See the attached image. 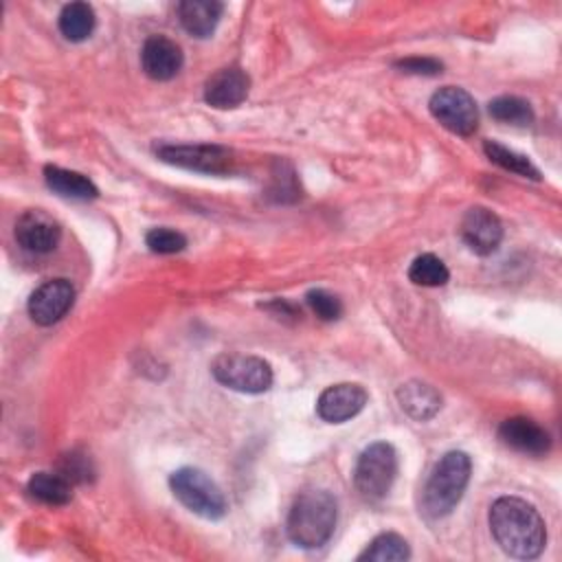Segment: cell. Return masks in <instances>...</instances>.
Masks as SVG:
<instances>
[{
    "label": "cell",
    "instance_id": "cell-28",
    "mask_svg": "<svg viewBox=\"0 0 562 562\" xmlns=\"http://www.w3.org/2000/svg\"><path fill=\"white\" fill-rule=\"evenodd\" d=\"M395 66L408 75H437L443 68V64L432 57H406L395 61Z\"/></svg>",
    "mask_w": 562,
    "mask_h": 562
},
{
    "label": "cell",
    "instance_id": "cell-1",
    "mask_svg": "<svg viewBox=\"0 0 562 562\" xmlns=\"http://www.w3.org/2000/svg\"><path fill=\"white\" fill-rule=\"evenodd\" d=\"M490 531L496 544L518 560L538 558L547 544L542 516L531 503L518 496H501L492 503Z\"/></svg>",
    "mask_w": 562,
    "mask_h": 562
},
{
    "label": "cell",
    "instance_id": "cell-19",
    "mask_svg": "<svg viewBox=\"0 0 562 562\" xmlns=\"http://www.w3.org/2000/svg\"><path fill=\"white\" fill-rule=\"evenodd\" d=\"M26 492L40 503L66 505L72 498V483L59 472H35L26 483Z\"/></svg>",
    "mask_w": 562,
    "mask_h": 562
},
{
    "label": "cell",
    "instance_id": "cell-17",
    "mask_svg": "<svg viewBox=\"0 0 562 562\" xmlns=\"http://www.w3.org/2000/svg\"><path fill=\"white\" fill-rule=\"evenodd\" d=\"M400 406L417 422H426L441 408V395L426 382L411 380L397 389Z\"/></svg>",
    "mask_w": 562,
    "mask_h": 562
},
{
    "label": "cell",
    "instance_id": "cell-18",
    "mask_svg": "<svg viewBox=\"0 0 562 562\" xmlns=\"http://www.w3.org/2000/svg\"><path fill=\"white\" fill-rule=\"evenodd\" d=\"M44 178H46V184L61 198L92 200L99 195L97 187L83 173H77L70 169L48 165V167H44Z\"/></svg>",
    "mask_w": 562,
    "mask_h": 562
},
{
    "label": "cell",
    "instance_id": "cell-4",
    "mask_svg": "<svg viewBox=\"0 0 562 562\" xmlns=\"http://www.w3.org/2000/svg\"><path fill=\"white\" fill-rule=\"evenodd\" d=\"M173 496L193 514L217 520L226 514V498L217 483L198 468H180L169 476Z\"/></svg>",
    "mask_w": 562,
    "mask_h": 562
},
{
    "label": "cell",
    "instance_id": "cell-24",
    "mask_svg": "<svg viewBox=\"0 0 562 562\" xmlns=\"http://www.w3.org/2000/svg\"><path fill=\"white\" fill-rule=\"evenodd\" d=\"M490 114L501 121V123H509V125H531L533 121V110L529 105V101L514 97V94H505V97H496L494 101H490Z\"/></svg>",
    "mask_w": 562,
    "mask_h": 562
},
{
    "label": "cell",
    "instance_id": "cell-16",
    "mask_svg": "<svg viewBox=\"0 0 562 562\" xmlns=\"http://www.w3.org/2000/svg\"><path fill=\"white\" fill-rule=\"evenodd\" d=\"M224 13V4L217 0H184L178 4V18L184 31L193 37H209L220 18Z\"/></svg>",
    "mask_w": 562,
    "mask_h": 562
},
{
    "label": "cell",
    "instance_id": "cell-8",
    "mask_svg": "<svg viewBox=\"0 0 562 562\" xmlns=\"http://www.w3.org/2000/svg\"><path fill=\"white\" fill-rule=\"evenodd\" d=\"M156 156L169 165L204 173H226L233 167L231 151L220 145H160Z\"/></svg>",
    "mask_w": 562,
    "mask_h": 562
},
{
    "label": "cell",
    "instance_id": "cell-2",
    "mask_svg": "<svg viewBox=\"0 0 562 562\" xmlns=\"http://www.w3.org/2000/svg\"><path fill=\"white\" fill-rule=\"evenodd\" d=\"M338 518L336 498L327 490H307L296 496L288 514V538L301 549L323 547L334 529Z\"/></svg>",
    "mask_w": 562,
    "mask_h": 562
},
{
    "label": "cell",
    "instance_id": "cell-7",
    "mask_svg": "<svg viewBox=\"0 0 562 562\" xmlns=\"http://www.w3.org/2000/svg\"><path fill=\"white\" fill-rule=\"evenodd\" d=\"M430 114L450 132L470 136L479 125V110L468 90L457 86L439 88L428 101Z\"/></svg>",
    "mask_w": 562,
    "mask_h": 562
},
{
    "label": "cell",
    "instance_id": "cell-10",
    "mask_svg": "<svg viewBox=\"0 0 562 562\" xmlns=\"http://www.w3.org/2000/svg\"><path fill=\"white\" fill-rule=\"evenodd\" d=\"M461 237L472 252L485 257L498 248L503 239V224L490 209L470 206L461 220Z\"/></svg>",
    "mask_w": 562,
    "mask_h": 562
},
{
    "label": "cell",
    "instance_id": "cell-3",
    "mask_svg": "<svg viewBox=\"0 0 562 562\" xmlns=\"http://www.w3.org/2000/svg\"><path fill=\"white\" fill-rule=\"evenodd\" d=\"M472 472V461L463 450L446 452L432 468L422 490V512L428 518L448 516L461 501Z\"/></svg>",
    "mask_w": 562,
    "mask_h": 562
},
{
    "label": "cell",
    "instance_id": "cell-14",
    "mask_svg": "<svg viewBox=\"0 0 562 562\" xmlns=\"http://www.w3.org/2000/svg\"><path fill=\"white\" fill-rule=\"evenodd\" d=\"M248 88H250L248 75L237 66H226L206 79L204 99L213 108L228 110V108H237L246 99Z\"/></svg>",
    "mask_w": 562,
    "mask_h": 562
},
{
    "label": "cell",
    "instance_id": "cell-26",
    "mask_svg": "<svg viewBox=\"0 0 562 562\" xmlns=\"http://www.w3.org/2000/svg\"><path fill=\"white\" fill-rule=\"evenodd\" d=\"M145 244L149 246L151 252L158 255H171V252H180L187 246V237L173 228L160 226V228H151L145 235Z\"/></svg>",
    "mask_w": 562,
    "mask_h": 562
},
{
    "label": "cell",
    "instance_id": "cell-11",
    "mask_svg": "<svg viewBox=\"0 0 562 562\" xmlns=\"http://www.w3.org/2000/svg\"><path fill=\"white\" fill-rule=\"evenodd\" d=\"M15 239L24 250L46 255L57 248L61 239V226L40 209L26 211L15 222Z\"/></svg>",
    "mask_w": 562,
    "mask_h": 562
},
{
    "label": "cell",
    "instance_id": "cell-25",
    "mask_svg": "<svg viewBox=\"0 0 562 562\" xmlns=\"http://www.w3.org/2000/svg\"><path fill=\"white\" fill-rule=\"evenodd\" d=\"M57 472L68 479L70 483H90L94 479V463L88 452L75 448L66 454H61L57 463Z\"/></svg>",
    "mask_w": 562,
    "mask_h": 562
},
{
    "label": "cell",
    "instance_id": "cell-23",
    "mask_svg": "<svg viewBox=\"0 0 562 562\" xmlns=\"http://www.w3.org/2000/svg\"><path fill=\"white\" fill-rule=\"evenodd\" d=\"M408 279L415 285L437 288V285H443L450 279V272H448L446 263L437 255L424 252V255L413 259V263L408 268Z\"/></svg>",
    "mask_w": 562,
    "mask_h": 562
},
{
    "label": "cell",
    "instance_id": "cell-20",
    "mask_svg": "<svg viewBox=\"0 0 562 562\" xmlns=\"http://www.w3.org/2000/svg\"><path fill=\"white\" fill-rule=\"evenodd\" d=\"M97 24L94 11L88 2H70L59 13V31L70 42H83L92 35Z\"/></svg>",
    "mask_w": 562,
    "mask_h": 562
},
{
    "label": "cell",
    "instance_id": "cell-22",
    "mask_svg": "<svg viewBox=\"0 0 562 562\" xmlns=\"http://www.w3.org/2000/svg\"><path fill=\"white\" fill-rule=\"evenodd\" d=\"M483 151H485V156H487L494 165H498V167H503V169H507V171H512V173H518V176L531 178V180H538V178H540L538 167H533V162H531L527 156H522V154H518V151H514V149H509V147H505V145H501V143L485 140Z\"/></svg>",
    "mask_w": 562,
    "mask_h": 562
},
{
    "label": "cell",
    "instance_id": "cell-15",
    "mask_svg": "<svg viewBox=\"0 0 562 562\" xmlns=\"http://www.w3.org/2000/svg\"><path fill=\"white\" fill-rule=\"evenodd\" d=\"M182 61H184L182 50L173 40L165 35H151L145 40L140 50V64L147 77L156 81H167L178 75V70L182 68Z\"/></svg>",
    "mask_w": 562,
    "mask_h": 562
},
{
    "label": "cell",
    "instance_id": "cell-5",
    "mask_svg": "<svg viewBox=\"0 0 562 562\" xmlns=\"http://www.w3.org/2000/svg\"><path fill=\"white\" fill-rule=\"evenodd\" d=\"M397 476V452L386 441H375L367 446L353 470V483L362 498L380 501L389 494Z\"/></svg>",
    "mask_w": 562,
    "mask_h": 562
},
{
    "label": "cell",
    "instance_id": "cell-27",
    "mask_svg": "<svg viewBox=\"0 0 562 562\" xmlns=\"http://www.w3.org/2000/svg\"><path fill=\"white\" fill-rule=\"evenodd\" d=\"M305 301L310 305V310L321 318V321H336L342 314V303L336 294L323 290V288H314L305 294Z\"/></svg>",
    "mask_w": 562,
    "mask_h": 562
},
{
    "label": "cell",
    "instance_id": "cell-13",
    "mask_svg": "<svg viewBox=\"0 0 562 562\" xmlns=\"http://www.w3.org/2000/svg\"><path fill=\"white\" fill-rule=\"evenodd\" d=\"M498 439L516 452L540 457L551 448V435L529 417H509L498 426Z\"/></svg>",
    "mask_w": 562,
    "mask_h": 562
},
{
    "label": "cell",
    "instance_id": "cell-21",
    "mask_svg": "<svg viewBox=\"0 0 562 562\" xmlns=\"http://www.w3.org/2000/svg\"><path fill=\"white\" fill-rule=\"evenodd\" d=\"M411 558L408 542L393 531L380 533L371 544L358 555V560H378V562H404Z\"/></svg>",
    "mask_w": 562,
    "mask_h": 562
},
{
    "label": "cell",
    "instance_id": "cell-12",
    "mask_svg": "<svg viewBox=\"0 0 562 562\" xmlns=\"http://www.w3.org/2000/svg\"><path fill=\"white\" fill-rule=\"evenodd\" d=\"M367 391L356 382H340L327 386L316 402V413L329 424H342L356 417L367 404Z\"/></svg>",
    "mask_w": 562,
    "mask_h": 562
},
{
    "label": "cell",
    "instance_id": "cell-6",
    "mask_svg": "<svg viewBox=\"0 0 562 562\" xmlns=\"http://www.w3.org/2000/svg\"><path fill=\"white\" fill-rule=\"evenodd\" d=\"M213 378L239 393H263L272 384V369L259 356L220 353L211 362Z\"/></svg>",
    "mask_w": 562,
    "mask_h": 562
},
{
    "label": "cell",
    "instance_id": "cell-9",
    "mask_svg": "<svg viewBox=\"0 0 562 562\" xmlns=\"http://www.w3.org/2000/svg\"><path fill=\"white\" fill-rule=\"evenodd\" d=\"M75 303V288L68 279L44 281L29 299V316L37 325H53L66 316Z\"/></svg>",
    "mask_w": 562,
    "mask_h": 562
}]
</instances>
